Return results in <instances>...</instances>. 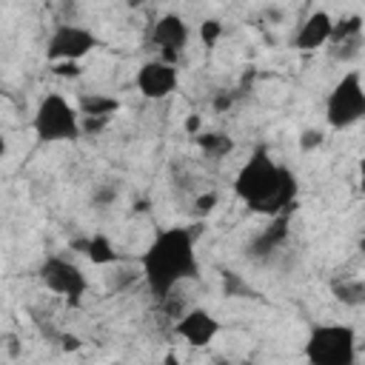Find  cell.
<instances>
[{
  "mask_svg": "<svg viewBox=\"0 0 365 365\" xmlns=\"http://www.w3.org/2000/svg\"><path fill=\"white\" fill-rule=\"evenodd\" d=\"M140 271L151 297L165 299L180 282L200 277L197 234L185 225L163 228L140 254Z\"/></svg>",
  "mask_w": 365,
  "mask_h": 365,
  "instance_id": "obj_1",
  "label": "cell"
},
{
  "mask_svg": "<svg viewBox=\"0 0 365 365\" xmlns=\"http://www.w3.org/2000/svg\"><path fill=\"white\" fill-rule=\"evenodd\" d=\"M237 200L262 217H282L291 214L297 202V177L291 168L279 165L265 145L254 148V154L240 165L234 177Z\"/></svg>",
  "mask_w": 365,
  "mask_h": 365,
  "instance_id": "obj_2",
  "label": "cell"
},
{
  "mask_svg": "<svg viewBox=\"0 0 365 365\" xmlns=\"http://www.w3.org/2000/svg\"><path fill=\"white\" fill-rule=\"evenodd\" d=\"M31 131L40 143H74L83 134V117L68 97L48 91L34 106Z\"/></svg>",
  "mask_w": 365,
  "mask_h": 365,
  "instance_id": "obj_3",
  "label": "cell"
},
{
  "mask_svg": "<svg viewBox=\"0 0 365 365\" xmlns=\"http://www.w3.org/2000/svg\"><path fill=\"white\" fill-rule=\"evenodd\" d=\"M308 365H356V331L345 322H319L305 339Z\"/></svg>",
  "mask_w": 365,
  "mask_h": 365,
  "instance_id": "obj_4",
  "label": "cell"
},
{
  "mask_svg": "<svg viewBox=\"0 0 365 365\" xmlns=\"http://www.w3.org/2000/svg\"><path fill=\"white\" fill-rule=\"evenodd\" d=\"M362 117H365V86H362V74L351 68L334 83L325 100V120L331 128L345 131L356 125Z\"/></svg>",
  "mask_w": 365,
  "mask_h": 365,
  "instance_id": "obj_5",
  "label": "cell"
},
{
  "mask_svg": "<svg viewBox=\"0 0 365 365\" xmlns=\"http://www.w3.org/2000/svg\"><path fill=\"white\" fill-rule=\"evenodd\" d=\"M37 277L46 285V291L63 297L68 305H80L88 291V277L83 274V268L74 259L60 257V254L46 257L37 268Z\"/></svg>",
  "mask_w": 365,
  "mask_h": 365,
  "instance_id": "obj_6",
  "label": "cell"
},
{
  "mask_svg": "<svg viewBox=\"0 0 365 365\" xmlns=\"http://www.w3.org/2000/svg\"><path fill=\"white\" fill-rule=\"evenodd\" d=\"M97 34L80 23H57L46 40V60L54 63H80L97 48Z\"/></svg>",
  "mask_w": 365,
  "mask_h": 365,
  "instance_id": "obj_7",
  "label": "cell"
},
{
  "mask_svg": "<svg viewBox=\"0 0 365 365\" xmlns=\"http://www.w3.org/2000/svg\"><path fill=\"white\" fill-rule=\"evenodd\" d=\"M177 83H180L177 66L163 63L160 57L157 60H145L137 68V77H134V86H137V91L145 100H165V97H171L177 91Z\"/></svg>",
  "mask_w": 365,
  "mask_h": 365,
  "instance_id": "obj_8",
  "label": "cell"
},
{
  "mask_svg": "<svg viewBox=\"0 0 365 365\" xmlns=\"http://www.w3.org/2000/svg\"><path fill=\"white\" fill-rule=\"evenodd\" d=\"M191 40V26L180 14H163L151 26V43L160 48V60L174 66V57L188 46Z\"/></svg>",
  "mask_w": 365,
  "mask_h": 365,
  "instance_id": "obj_9",
  "label": "cell"
},
{
  "mask_svg": "<svg viewBox=\"0 0 365 365\" xmlns=\"http://www.w3.org/2000/svg\"><path fill=\"white\" fill-rule=\"evenodd\" d=\"M174 334L191 348H205L220 334V319L205 308H191L174 322Z\"/></svg>",
  "mask_w": 365,
  "mask_h": 365,
  "instance_id": "obj_10",
  "label": "cell"
},
{
  "mask_svg": "<svg viewBox=\"0 0 365 365\" xmlns=\"http://www.w3.org/2000/svg\"><path fill=\"white\" fill-rule=\"evenodd\" d=\"M331 29H334V17L325 9H314L297 29L294 34V46L299 51H317L322 46H328L331 40Z\"/></svg>",
  "mask_w": 365,
  "mask_h": 365,
  "instance_id": "obj_11",
  "label": "cell"
},
{
  "mask_svg": "<svg viewBox=\"0 0 365 365\" xmlns=\"http://www.w3.org/2000/svg\"><path fill=\"white\" fill-rule=\"evenodd\" d=\"M285 237H288V214L274 217V220H271V225H268L265 231H259V234H257V240L248 245V251H251L254 257H265V254H271L274 248H279Z\"/></svg>",
  "mask_w": 365,
  "mask_h": 365,
  "instance_id": "obj_12",
  "label": "cell"
},
{
  "mask_svg": "<svg viewBox=\"0 0 365 365\" xmlns=\"http://www.w3.org/2000/svg\"><path fill=\"white\" fill-rule=\"evenodd\" d=\"M77 111H80V117H88L91 123L94 120H108L111 114H117L120 111V100L117 97H108V94H83L77 103Z\"/></svg>",
  "mask_w": 365,
  "mask_h": 365,
  "instance_id": "obj_13",
  "label": "cell"
},
{
  "mask_svg": "<svg viewBox=\"0 0 365 365\" xmlns=\"http://www.w3.org/2000/svg\"><path fill=\"white\" fill-rule=\"evenodd\" d=\"M77 248L94 262V265H111L117 262V251H114V242L106 237V234H91L86 240L77 242Z\"/></svg>",
  "mask_w": 365,
  "mask_h": 365,
  "instance_id": "obj_14",
  "label": "cell"
},
{
  "mask_svg": "<svg viewBox=\"0 0 365 365\" xmlns=\"http://www.w3.org/2000/svg\"><path fill=\"white\" fill-rule=\"evenodd\" d=\"M331 291L334 297L348 305V308H359L365 302V282L359 277H342V279H334L331 282Z\"/></svg>",
  "mask_w": 365,
  "mask_h": 365,
  "instance_id": "obj_15",
  "label": "cell"
},
{
  "mask_svg": "<svg viewBox=\"0 0 365 365\" xmlns=\"http://www.w3.org/2000/svg\"><path fill=\"white\" fill-rule=\"evenodd\" d=\"M197 143L205 151V157H222V154L231 151V137L222 134V131H200Z\"/></svg>",
  "mask_w": 365,
  "mask_h": 365,
  "instance_id": "obj_16",
  "label": "cell"
},
{
  "mask_svg": "<svg viewBox=\"0 0 365 365\" xmlns=\"http://www.w3.org/2000/svg\"><path fill=\"white\" fill-rule=\"evenodd\" d=\"M222 285H225V294H228V297H248V294L254 297V291H251L234 271H225V274H222Z\"/></svg>",
  "mask_w": 365,
  "mask_h": 365,
  "instance_id": "obj_17",
  "label": "cell"
},
{
  "mask_svg": "<svg viewBox=\"0 0 365 365\" xmlns=\"http://www.w3.org/2000/svg\"><path fill=\"white\" fill-rule=\"evenodd\" d=\"M220 34H222V23H220V20H205V23L200 26V37H202L205 46H214V43L220 40Z\"/></svg>",
  "mask_w": 365,
  "mask_h": 365,
  "instance_id": "obj_18",
  "label": "cell"
},
{
  "mask_svg": "<svg viewBox=\"0 0 365 365\" xmlns=\"http://www.w3.org/2000/svg\"><path fill=\"white\" fill-rule=\"evenodd\" d=\"M322 145V131L319 128H305L302 134H299V148L302 151H314V148H319Z\"/></svg>",
  "mask_w": 365,
  "mask_h": 365,
  "instance_id": "obj_19",
  "label": "cell"
},
{
  "mask_svg": "<svg viewBox=\"0 0 365 365\" xmlns=\"http://www.w3.org/2000/svg\"><path fill=\"white\" fill-rule=\"evenodd\" d=\"M51 68L60 77H80V63H54Z\"/></svg>",
  "mask_w": 365,
  "mask_h": 365,
  "instance_id": "obj_20",
  "label": "cell"
},
{
  "mask_svg": "<svg viewBox=\"0 0 365 365\" xmlns=\"http://www.w3.org/2000/svg\"><path fill=\"white\" fill-rule=\"evenodd\" d=\"M214 205H217V194H214V191H208V194H200V197H197V211H200V214H208Z\"/></svg>",
  "mask_w": 365,
  "mask_h": 365,
  "instance_id": "obj_21",
  "label": "cell"
},
{
  "mask_svg": "<svg viewBox=\"0 0 365 365\" xmlns=\"http://www.w3.org/2000/svg\"><path fill=\"white\" fill-rule=\"evenodd\" d=\"M80 345H83V342H80V336H74V334H63V336H60V348H63V351H77Z\"/></svg>",
  "mask_w": 365,
  "mask_h": 365,
  "instance_id": "obj_22",
  "label": "cell"
},
{
  "mask_svg": "<svg viewBox=\"0 0 365 365\" xmlns=\"http://www.w3.org/2000/svg\"><path fill=\"white\" fill-rule=\"evenodd\" d=\"M114 197H117V188H114V185H106L103 191H97V194H94V202H100V205H103V202H111Z\"/></svg>",
  "mask_w": 365,
  "mask_h": 365,
  "instance_id": "obj_23",
  "label": "cell"
},
{
  "mask_svg": "<svg viewBox=\"0 0 365 365\" xmlns=\"http://www.w3.org/2000/svg\"><path fill=\"white\" fill-rule=\"evenodd\" d=\"M200 128H202V117H197V114H191V117L185 120V131L197 137V134H200Z\"/></svg>",
  "mask_w": 365,
  "mask_h": 365,
  "instance_id": "obj_24",
  "label": "cell"
},
{
  "mask_svg": "<svg viewBox=\"0 0 365 365\" xmlns=\"http://www.w3.org/2000/svg\"><path fill=\"white\" fill-rule=\"evenodd\" d=\"M228 106H231V97H228V94H220V97L214 100V108H217V111H225Z\"/></svg>",
  "mask_w": 365,
  "mask_h": 365,
  "instance_id": "obj_25",
  "label": "cell"
},
{
  "mask_svg": "<svg viewBox=\"0 0 365 365\" xmlns=\"http://www.w3.org/2000/svg\"><path fill=\"white\" fill-rule=\"evenodd\" d=\"M160 365H182V362L177 359V354H174V351H168V354L163 356V362H160Z\"/></svg>",
  "mask_w": 365,
  "mask_h": 365,
  "instance_id": "obj_26",
  "label": "cell"
},
{
  "mask_svg": "<svg viewBox=\"0 0 365 365\" xmlns=\"http://www.w3.org/2000/svg\"><path fill=\"white\" fill-rule=\"evenodd\" d=\"M6 151H9V143H6V134L0 131V160L6 157Z\"/></svg>",
  "mask_w": 365,
  "mask_h": 365,
  "instance_id": "obj_27",
  "label": "cell"
},
{
  "mask_svg": "<svg viewBox=\"0 0 365 365\" xmlns=\"http://www.w3.org/2000/svg\"><path fill=\"white\" fill-rule=\"evenodd\" d=\"M234 365H257L254 359H242V362H234Z\"/></svg>",
  "mask_w": 365,
  "mask_h": 365,
  "instance_id": "obj_28",
  "label": "cell"
}]
</instances>
